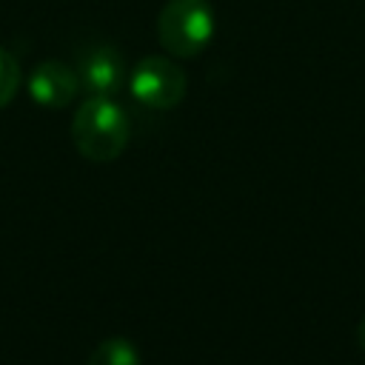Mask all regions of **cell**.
Segmentation results:
<instances>
[{
    "label": "cell",
    "instance_id": "cell-8",
    "mask_svg": "<svg viewBox=\"0 0 365 365\" xmlns=\"http://www.w3.org/2000/svg\"><path fill=\"white\" fill-rule=\"evenodd\" d=\"M356 342L362 345V351H365V317L359 319V325H356Z\"/></svg>",
    "mask_w": 365,
    "mask_h": 365
},
{
    "label": "cell",
    "instance_id": "cell-3",
    "mask_svg": "<svg viewBox=\"0 0 365 365\" xmlns=\"http://www.w3.org/2000/svg\"><path fill=\"white\" fill-rule=\"evenodd\" d=\"M131 94L148 106V108H174L182 97H185V71L180 68L177 60L171 57H160V54H148L143 57L128 77Z\"/></svg>",
    "mask_w": 365,
    "mask_h": 365
},
{
    "label": "cell",
    "instance_id": "cell-2",
    "mask_svg": "<svg viewBox=\"0 0 365 365\" xmlns=\"http://www.w3.org/2000/svg\"><path fill=\"white\" fill-rule=\"evenodd\" d=\"M214 9L208 0H168L157 17L160 46L180 60H191L214 37Z\"/></svg>",
    "mask_w": 365,
    "mask_h": 365
},
{
    "label": "cell",
    "instance_id": "cell-7",
    "mask_svg": "<svg viewBox=\"0 0 365 365\" xmlns=\"http://www.w3.org/2000/svg\"><path fill=\"white\" fill-rule=\"evenodd\" d=\"M17 88H20V63L9 48L0 46V108L14 100Z\"/></svg>",
    "mask_w": 365,
    "mask_h": 365
},
{
    "label": "cell",
    "instance_id": "cell-6",
    "mask_svg": "<svg viewBox=\"0 0 365 365\" xmlns=\"http://www.w3.org/2000/svg\"><path fill=\"white\" fill-rule=\"evenodd\" d=\"M88 365H140V351L125 336H108L91 351Z\"/></svg>",
    "mask_w": 365,
    "mask_h": 365
},
{
    "label": "cell",
    "instance_id": "cell-5",
    "mask_svg": "<svg viewBox=\"0 0 365 365\" xmlns=\"http://www.w3.org/2000/svg\"><path fill=\"white\" fill-rule=\"evenodd\" d=\"M80 91V74L63 60H43L29 74V94L37 106L63 108Z\"/></svg>",
    "mask_w": 365,
    "mask_h": 365
},
{
    "label": "cell",
    "instance_id": "cell-1",
    "mask_svg": "<svg viewBox=\"0 0 365 365\" xmlns=\"http://www.w3.org/2000/svg\"><path fill=\"white\" fill-rule=\"evenodd\" d=\"M128 137H131L128 114L111 97L91 94L77 108V114L71 120L74 148L86 160H91V163H111V160H117L125 151Z\"/></svg>",
    "mask_w": 365,
    "mask_h": 365
},
{
    "label": "cell",
    "instance_id": "cell-4",
    "mask_svg": "<svg viewBox=\"0 0 365 365\" xmlns=\"http://www.w3.org/2000/svg\"><path fill=\"white\" fill-rule=\"evenodd\" d=\"M77 74H80V86H86L91 94L111 97L120 91V86L125 80V63L114 46L97 43L80 54Z\"/></svg>",
    "mask_w": 365,
    "mask_h": 365
}]
</instances>
